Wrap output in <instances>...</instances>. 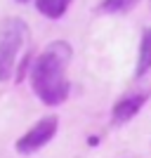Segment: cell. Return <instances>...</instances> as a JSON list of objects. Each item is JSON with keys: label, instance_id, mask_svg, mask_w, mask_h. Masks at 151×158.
<instances>
[{"label": "cell", "instance_id": "obj_5", "mask_svg": "<svg viewBox=\"0 0 151 158\" xmlns=\"http://www.w3.org/2000/svg\"><path fill=\"white\" fill-rule=\"evenodd\" d=\"M71 2L73 0H36V7L47 19H59V17H64V12L69 10Z\"/></svg>", "mask_w": 151, "mask_h": 158}, {"label": "cell", "instance_id": "obj_2", "mask_svg": "<svg viewBox=\"0 0 151 158\" xmlns=\"http://www.w3.org/2000/svg\"><path fill=\"white\" fill-rule=\"evenodd\" d=\"M26 40V21L10 17L0 24V83L12 78L19 50Z\"/></svg>", "mask_w": 151, "mask_h": 158}, {"label": "cell", "instance_id": "obj_8", "mask_svg": "<svg viewBox=\"0 0 151 158\" xmlns=\"http://www.w3.org/2000/svg\"><path fill=\"white\" fill-rule=\"evenodd\" d=\"M17 2H28V0H17Z\"/></svg>", "mask_w": 151, "mask_h": 158}, {"label": "cell", "instance_id": "obj_4", "mask_svg": "<svg viewBox=\"0 0 151 158\" xmlns=\"http://www.w3.org/2000/svg\"><path fill=\"white\" fill-rule=\"evenodd\" d=\"M146 99H149V92H132L128 97H123L120 102H116V106H113V111H111V123L113 125H123V123L132 120L142 111Z\"/></svg>", "mask_w": 151, "mask_h": 158}, {"label": "cell", "instance_id": "obj_6", "mask_svg": "<svg viewBox=\"0 0 151 158\" xmlns=\"http://www.w3.org/2000/svg\"><path fill=\"white\" fill-rule=\"evenodd\" d=\"M151 69V28H144L139 43V59H137V76L142 78Z\"/></svg>", "mask_w": 151, "mask_h": 158}, {"label": "cell", "instance_id": "obj_3", "mask_svg": "<svg viewBox=\"0 0 151 158\" xmlns=\"http://www.w3.org/2000/svg\"><path fill=\"white\" fill-rule=\"evenodd\" d=\"M57 127H59V118H57V116H45V118H40L24 137L17 139V144H14L17 153L31 156V153L40 151V149L45 144H50V139L57 135Z\"/></svg>", "mask_w": 151, "mask_h": 158}, {"label": "cell", "instance_id": "obj_1", "mask_svg": "<svg viewBox=\"0 0 151 158\" xmlns=\"http://www.w3.org/2000/svg\"><path fill=\"white\" fill-rule=\"evenodd\" d=\"M71 61V45L59 40L43 50L36 64L31 66V85L38 99L47 106H59L69 97V76L66 66Z\"/></svg>", "mask_w": 151, "mask_h": 158}, {"label": "cell", "instance_id": "obj_7", "mask_svg": "<svg viewBox=\"0 0 151 158\" xmlns=\"http://www.w3.org/2000/svg\"><path fill=\"white\" fill-rule=\"evenodd\" d=\"M137 2L139 0H102V2H99V12H104V14H123V12H128V10H132Z\"/></svg>", "mask_w": 151, "mask_h": 158}]
</instances>
